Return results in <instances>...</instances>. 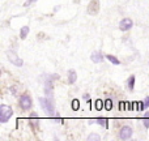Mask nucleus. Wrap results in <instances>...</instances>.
<instances>
[{
	"mask_svg": "<svg viewBox=\"0 0 149 141\" xmlns=\"http://www.w3.org/2000/svg\"><path fill=\"white\" fill-rule=\"evenodd\" d=\"M39 105H41V107L43 108V111L47 115L50 116L55 115V108H54V105H52L51 98H39Z\"/></svg>",
	"mask_w": 149,
	"mask_h": 141,
	"instance_id": "1",
	"label": "nucleus"
},
{
	"mask_svg": "<svg viewBox=\"0 0 149 141\" xmlns=\"http://www.w3.org/2000/svg\"><path fill=\"white\" fill-rule=\"evenodd\" d=\"M13 115V111L9 106L7 105H1L0 106V123H7Z\"/></svg>",
	"mask_w": 149,
	"mask_h": 141,
	"instance_id": "2",
	"label": "nucleus"
},
{
	"mask_svg": "<svg viewBox=\"0 0 149 141\" xmlns=\"http://www.w3.org/2000/svg\"><path fill=\"white\" fill-rule=\"evenodd\" d=\"M134 135V131L130 126H123L119 131V139L120 140H130Z\"/></svg>",
	"mask_w": 149,
	"mask_h": 141,
	"instance_id": "3",
	"label": "nucleus"
},
{
	"mask_svg": "<svg viewBox=\"0 0 149 141\" xmlns=\"http://www.w3.org/2000/svg\"><path fill=\"white\" fill-rule=\"evenodd\" d=\"M52 78H59V76H58V74L49 76L47 80L45 81V92H46V94L49 98H51V94H52Z\"/></svg>",
	"mask_w": 149,
	"mask_h": 141,
	"instance_id": "4",
	"label": "nucleus"
},
{
	"mask_svg": "<svg viewBox=\"0 0 149 141\" xmlns=\"http://www.w3.org/2000/svg\"><path fill=\"white\" fill-rule=\"evenodd\" d=\"M31 105H33L31 98L29 97L28 94L21 95V98H20V107L22 108V110H29V108L31 107Z\"/></svg>",
	"mask_w": 149,
	"mask_h": 141,
	"instance_id": "5",
	"label": "nucleus"
},
{
	"mask_svg": "<svg viewBox=\"0 0 149 141\" xmlns=\"http://www.w3.org/2000/svg\"><path fill=\"white\" fill-rule=\"evenodd\" d=\"M7 56H8V59L10 60V63H12V64H15V65H17V67H21V65L24 64L22 59H20V58L15 54V51H12V50L7 51Z\"/></svg>",
	"mask_w": 149,
	"mask_h": 141,
	"instance_id": "6",
	"label": "nucleus"
},
{
	"mask_svg": "<svg viewBox=\"0 0 149 141\" xmlns=\"http://www.w3.org/2000/svg\"><path fill=\"white\" fill-rule=\"evenodd\" d=\"M98 10H100V0H92L88 5V13L94 16L98 13Z\"/></svg>",
	"mask_w": 149,
	"mask_h": 141,
	"instance_id": "7",
	"label": "nucleus"
},
{
	"mask_svg": "<svg viewBox=\"0 0 149 141\" xmlns=\"http://www.w3.org/2000/svg\"><path fill=\"white\" fill-rule=\"evenodd\" d=\"M132 26H134V22H132L131 18H123V20L119 22V29H120L122 31L131 30Z\"/></svg>",
	"mask_w": 149,
	"mask_h": 141,
	"instance_id": "8",
	"label": "nucleus"
},
{
	"mask_svg": "<svg viewBox=\"0 0 149 141\" xmlns=\"http://www.w3.org/2000/svg\"><path fill=\"white\" fill-rule=\"evenodd\" d=\"M90 59H92V62H94V63H101L103 60V55H102V52L95 51L90 55Z\"/></svg>",
	"mask_w": 149,
	"mask_h": 141,
	"instance_id": "9",
	"label": "nucleus"
},
{
	"mask_svg": "<svg viewBox=\"0 0 149 141\" xmlns=\"http://www.w3.org/2000/svg\"><path fill=\"white\" fill-rule=\"evenodd\" d=\"M77 80V73L74 69H70L68 71V82L70 84H74Z\"/></svg>",
	"mask_w": 149,
	"mask_h": 141,
	"instance_id": "10",
	"label": "nucleus"
},
{
	"mask_svg": "<svg viewBox=\"0 0 149 141\" xmlns=\"http://www.w3.org/2000/svg\"><path fill=\"white\" fill-rule=\"evenodd\" d=\"M127 88H128V90H134L135 88V76H130L128 80H127Z\"/></svg>",
	"mask_w": 149,
	"mask_h": 141,
	"instance_id": "11",
	"label": "nucleus"
},
{
	"mask_svg": "<svg viewBox=\"0 0 149 141\" xmlns=\"http://www.w3.org/2000/svg\"><path fill=\"white\" fill-rule=\"evenodd\" d=\"M95 123H98L100 126L105 127V128H107V127H109V120L106 118H97V119H95Z\"/></svg>",
	"mask_w": 149,
	"mask_h": 141,
	"instance_id": "12",
	"label": "nucleus"
},
{
	"mask_svg": "<svg viewBox=\"0 0 149 141\" xmlns=\"http://www.w3.org/2000/svg\"><path fill=\"white\" fill-rule=\"evenodd\" d=\"M28 34H29V28H28V26H22V28H21V30H20V38L21 39H25L26 37H28Z\"/></svg>",
	"mask_w": 149,
	"mask_h": 141,
	"instance_id": "13",
	"label": "nucleus"
},
{
	"mask_svg": "<svg viewBox=\"0 0 149 141\" xmlns=\"http://www.w3.org/2000/svg\"><path fill=\"white\" fill-rule=\"evenodd\" d=\"M103 107H105V102H103L102 99H97V101H95V110L101 111Z\"/></svg>",
	"mask_w": 149,
	"mask_h": 141,
	"instance_id": "14",
	"label": "nucleus"
},
{
	"mask_svg": "<svg viewBox=\"0 0 149 141\" xmlns=\"http://www.w3.org/2000/svg\"><path fill=\"white\" fill-rule=\"evenodd\" d=\"M106 58H107V60H110L113 64H115V65H119V64H120V62H119V60L116 59L115 56H113V55H107Z\"/></svg>",
	"mask_w": 149,
	"mask_h": 141,
	"instance_id": "15",
	"label": "nucleus"
},
{
	"mask_svg": "<svg viewBox=\"0 0 149 141\" xmlns=\"http://www.w3.org/2000/svg\"><path fill=\"white\" fill-rule=\"evenodd\" d=\"M105 108L107 111H110L111 108H113V101H111V99H106L105 101Z\"/></svg>",
	"mask_w": 149,
	"mask_h": 141,
	"instance_id": "16",
	"label": "nucleus"
},
{
	"mask_svg": "<svg viewBox=\"0 0 149 141\" xmlns=\"http://www.w3.org/2000/svg\"><path fill=\"white\" fill-rule=\"evenodd\" d=\"M72 108L74 111H77L80 108V102H79V99H73L72 101Z\"/></svg>",
	"mask_w": 149,
	"mask_h": 141,
	"instance_id": "17",
	"label": "nucleus"
},
{
	"mask_svg": "<svg viewBox=\"0 0 149 141\" xmlns=\"http://www.w3.org/2000/svg\"><path fill=\"white\" fill-rule=\"evenodd\" d=\"M88 140H89V141H93V140H95V141H100V140H101V137L98 136V135H95V133H92L89 137H88Z\"/></svg>",
	"mask_w": 149,
	"mask_h": 141,
	"instance_id": "18",
	"label": "nucleus"
},
{
	"mask_svg": "<svg viewBox=\"0 0 149 141\" xmlns=\"http://www.w3.org/2000/svg\"><path fill=\"white\" fill-rule=\"evenodd\" d=\"M143 123H144V127H145V128H148V127H149V113H148L147 118L143 119Z\"/></svg>",
	"mask_w": 149,
	"mask_h": 141,
	"instance_id": "19",
	"label": "nucleus"
},
{
	"mask_svg": "<svg viewBox=\"0 0 149 141\" xmlns=\"http://www.w3.org/2000/svg\"><path fill=\"white\" fill-rule=\"evenodd\" d=\"M37 0H28V1H25V7H28V5H30L31 3H36Z\"/></svg>",
	"mask_w": 149,
	"mask_h": 141,
	"instance_id": "20",
	"label": "nucleus"
},
{
	"mask_svg": "<svg viewBox=\"0 0 149 141\" xmlns=\"http://www.w3.org/2000/svg\"><path fill=\"white\" fill-rule=\"evenodd\" d=\"M145 108V102H140V111H144Z\"/></svg>",
	"mask_w": 149,
	"mask_h": 141,
	"instance_id": "21",
	"label": "nucleus"
},
{
	"mask_svg": "<svg viewBox=\"0 0 149 141\" xmlns=\"http://www.w3.org/2000/svg\"><path fill=\"white\" fill-rule=\"evenodd\" d=\"M145 106H147V107H149V97L147 98V99H145Z\"/></svg>",
	"mask_w": 149,
	"mask_h": 141,
	"instance_id": "22",
	"label": "nucleus"
}]
</instances>
